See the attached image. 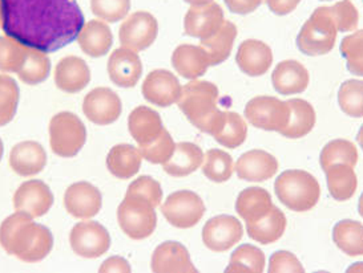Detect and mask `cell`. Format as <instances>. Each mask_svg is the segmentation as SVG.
<instances>
[{"label": "cell", "mask_w": 363, "mask_h": 273, "mask_svg": "<svg viewBox=\"0 0 363 273\" xmlns=\"http://www.w3.org/2000/svg\"><path fill=\"white\" fill-rule=\"evenodd\" d=\"M218 89L216 85L203 80H193L182 86V95L177 101L182 113L189 122L209 134L223 110L217 108Z\"/></svg>", "instance_id": "cell-3"}, {"label": "cell", "mask_w": 363, "mask_h": 273, "mask_svg": "<svg viewBox=\"0 0 363 273\" xmlns=\"http://www.w3.org/2000/svg\"><path fill=\"white\" fill-rule=\"evenodd\" d=\"M338 28L326 7H318L303 24L297 37L299 51L306 56H322L330 52L337 40Z\"/></svg>", "instance_id": "cell-6"}, {"label": "cell", "mask_w": 363, "mask_h": 273, "mask_svg": "<svg viewBox=\"0 0 363 273\" xmlns=\"http://www.w3.org/2000/svg\"><path fill=\"white\" fill-rule=\"evenodd\" d=\"M328 189L331 197L338 202L352 198L358 187V179L352 166L334 165L326 170Z\"/></svg>", "instance_id": "cell-35"}, {"label": "cell", "mask_w": 363, "mask_h": 273, "mask_svg": "<svg viewBox=\"0 0 363 273\" xmlns=\"http://www.w3.org/2000/svg\"><path fill=\"white\" fill-rule=\"evenodd\" d=\"M72 251L84 259H97L111 247V236L104 226L97 221L77 223L69 233Z\"/></svg>", "instance_id": "cell-11"}, {"label": "cell", "mask_w": 363, "mask_h": 273, "mask_svg": "<svg viewBox=\"0 0 363 273\" xmlns=\"http://www.w3.org/2000/svg\"><path fill=\"white\" fill-rule=\"evenodd\" d=\"M121 100L109 88H95L83 101L86 118L96 125H111L121 116Z\"/></svg>", "instance_id": "cell-13"}, {"label": "cell", "mask_w": 363, "mask_h": 273, "mask_svg": "<svg viewBox=\"0 0 363 273\" xmlns=\"http://www.w3.org/2000/svg\"><path fill=\"white\" fill-rule=\"evenodd\" d=\"M286 103L290 110L288 125L279 133L291 139H298L309 134L315 125L314 108L310 105L308 101L299 100V98H293Z\"/></svg>", "instance_id": "cell-33"}, {"label": "cell", "mask_w": 363, "mask_h": 273, "mask_svg": "<svg viewBox=\"0 0 363 273\" xmlns=\"http://www.w3.org/2000/svg\"><path fill=\"white\" fill-rule=\"evenodd\" d=\"M277 170V159L264 150H250L235 163L237 177L247 182H265L274 177Z\"/></svg>", "instance_id": "cell-20"}, {"label": "cell", "mask_w": 363, "mask_h": 273, "mask_svg": "<svg viewBox=\"0 0 363 273\" xmlns=\"http://www.w3.org/2000/svg\"><path fill=\"white\" fill-rule=\"evenodd\" d=\"M86 139V130L79 117L62 112L50 122V145L56 156L72 158L79 154Z\"/></svg>", "instance_id": "cell-7"}, {"label": "cell", "mask_w": 363, "mask_h": 273, "mask_svg": "<svg viewBox=\"0 0 363 273\" xmlns=\"http://www.w3.org/2000/svg\"><path fill=\"white\" fill-rule=\"evenodd\" d=\"M203 150L192 142H180L174 147L172 157L162 165L164 171L176 178L191 175L203 165Z\"/></svg>", "instance_id": "cell-28"}, {"label": "cell", "mask_w": 363, "mask_h": 273, "mask_svg": "<svg viewBox=\"0 0 363 273\" xmlns=\"http://www.w3.org/2000/svg\"><path fill=\"white\" fill-rule=\"evenodd\" d=\"M54 204L51 189L42 180L24 182L13 195V207L31 218H42Z\"/></svg>", "instance_id": "cell-14"}, {"label": "cell", "mask_w": 363, "mask_h": 273, "mask_svg": "<svg viewBox=\"0 0 363 273\" xmlns=\"http://www.w3.org/2000/svg\"><path fill=\"white\" fill-rule=\"evenodd\" d=\"M164 218L176 228H192L203 219L205 204L193 191H177L171 194L161 204Z\"/></svg>", "instance_id": "cell-8"}, {"label": "cell", "mask_w": 363, "mask_h": 273, "mask_svg": "<svg viewBox=\"0 0 363 273\" xmlns=\"http://www.w3.org/2000/svg\"><path fill=\"white\" fill-rule=\"evenodd\" d=\"M128 129L139 146H144L160 136L164 127L156 110L148 106H139L129 115Z\"/></svg>", "instance_id": "cell-26"}, {"label": "cell", "mask_w": 363, "mask_h": 273, "mask_svg": "<svg viewBox=\"0 0 363 273\" xmlns=\"http://www.w3.org/2000/svg\"><path fill=\"white\" fill-rule=\"evenodd\" d=\"M320 168L325 171L334 165H347L354 168L358 162L355 145L346 139L331 141L320 151Z\"/></svg>", "instance_id": "cell-38"}, {"label": "cell", "mask_w": 363, "mask_h": 273, "mask_svg": "<svg viewBox=\"0 0 363 273\" xmlns=\"http://www.w3.org/2000/svg\"><path fill=\"white\" fill-rule=\"evenodd\" d=\"M111 81L120 88H133L143 74V64L138 53L128 48H118L108 60Z\"/></svg>", "instance_id": "cell-18"}, {"label": "cell", "mask_w": 363, "mask_h": 273, "mask_svg": "<svg viewBox=\"0 0 363 273\" xmlns=\"http://www.w3.org/2000/svg\"><path fill=\"white\" fill-rule=\"evenodd\" d=\"M33 219L30 215L16 211L0 226L1 248L24 263L42 262L54 247L51 231Z\"/></svg>", "instance_id": "cell-2"}, {"label": "cell", "mask_w": 363, "mask_h": 273, "mask_svg": "<svg viewBox=\"0 0 363 273\" xmlns=\"http://www.w3.org/2000/svg\"><path fill=\"white\" fill-rule=\"evenodd\" d=\"M265 3L273 13L278 16H284L296 10L301 0H265Z\"/></svg>", "instance_id": "cell-51"}, {"label": "cell", "mask_w": 363, "mask_h": 273, "mask_svg": "<svg viewBox=\"0 0 363 273\" xmlns=\"http://www.w3.org/2000/svg\"><path fill=\"white\" fill-rule=\"evenodd\" d=\"M155 209L156 207L147 198L127 191L118 210V226L121 231L133 240L150 238L157 226Z\"/></svg>", "instance_id": "cell-5"}, {"label": "cell", "mask_w": 363, "mask_h": 273, "mask_svg": "<svg viewBox=\"0 0 363 273\" xmlns=\"http://www.w3.org/2000/svg\"><path fill=\"white\" fill-rule=\"evenodd\" d=\"M269 273H303L305 269L296 255L289 251H277L273 253L269 262Z\"/></svg>", "instance_id": "cell-49"}, {"label": "cell", "mask_w": 363, "mask_h": 273, "mask_svg": "<svg viewBox=\"0 0 363 273\" xmlns=\"http://www.w3.org/2000/svg\"><path fill=\"white\" fill-rule=\"evenodd\" d=\"M143 95L147 101L160 108H168L179 101L182 86L174 74L165 69L152 71L143 83Z\"/></svg>", "instance_id": "cell-15"}, {"label": "cell", "mask_w": 363, "mask_h": 273, "mask_svg": "<svg viewBox=\"0 0 363 273\" xmlns=\"http://www.w3.org/2000/svg\"><path fill=\"white\" fill-rule=\"evenodd\" d=\"M235 62L244 74L250 77H259L272 66L273 52L265 42L250 39L240 45Z\"/></svg>", "instance_id": "cell-22"}, {"label": "cell", "mask_w": 363, "mask_h": 273, "mask_svg": "<svg viewBox=\"0 0 363 273\" xmlns=\"http://www.w3.org/2000/svg\"><path fill=\"white\" fill-rule=\"evenodd\" d=\"M209 134L213 136L220 145L235 149L245 142L247 127L242 117L235 112H221Z\"/></svg>", "instance_id": "cell-29"}, {"label": "cell", "mask_w": 363, "mask_h": 273, "mask_svg": "<svg viewBox=\"0 0 363 273\" xmlns=\"http://www.w3.org/2000/svg\"><path fill=\"white\" fill-rule=\"evenodd\" d=\"M342 112L354 118L363 117V80L345 81L338 92Z\"/></svg>", "instance_id": "cell-43"}, {"label": "cell", "mask_w": 363, "mask_h": 273, "mask_svg": "<svg viewBox=\"0 0 363 273\" xmlns=\"http://www.w3.org/2000/svg\"><path fill=\"white\" fill-rule=\"evenodd\" d=\"M3 151H4V147H3V142L0 139V161H1V157H3Z\"/></svg>", "instance_id": "cell-56"}, {"label": "cell", "mask_w": 363, "mask_h": 273, "mask_svg": "<svg viewBox=\"0 0 363 273\" xmlns=\"http://www.w3.org/2000/svg\"><path fill=\"white\" fill-rule=\"evenodd\" d=\"M278 200L296 212L309 211L318 203L320 187L318 180L303 170H286L274 183Z\"/></svg>", "instance_id": "cell-4"}, {"label": "cell", "mask_w": 363, "mask_h": 273, "mask_svg": "<svg viewBox=\"0 0 363 273\" xmlns=\"http://www.w3.org/2000/svg\"><path fill=\"white\" fill-rule=\"evenodd\" d=\"M91 81V71L86 62L77 56H67L55 68L56 86L67 93L83 91Z\"/></svg>", "instance_id": "cell-21"}, {"label": "cell", "mask_w": 363, "mask_h": 273, "mask_svg": "<svg viewBox=\"0 0 363 273\" xmlns=\"http://www.w3.org/2000/svg\"><path fill=\"white\" fill-rule=\"evenodd\" d=\"M273 88L284 95H297L306 91L309 85V72L296 60H285L278 64L272 74Z\"/></svg>", "instance_id": "cell-24"}, {"label": "cell", "mask_w": 363, "mask_h": 273, "mask_svg": "<svg viewBox=\"0 0 363 273\" xmlns=\"http://www.w3.org/2000/svg\"><path fill=\"white\" fill-rule=\"evenodd\" d=\"M30 47L10 36H0V71L18 74L27 60Z\"/></svg>", "instance_id": "cell-40"}, {"label": "cell", "mask_w": 363, "mask_h": 273, "mask_svg": "<svg viewBox=\"0 0 363 273\" xmlns=\"http://www.w3.org/2000/svg\"><path fill=\"white\" fill-rule=\"evenodd\" d=\"M228 8L233 13L247 15L252 13L262 4L264 0H224Z\"/></svg>", "instance_id": "cell-50"}, {"label": "cell", "mask_w": 363, "mask_h": 273, "mask_svg": "<svg viewBox=\"0 0 363 273\" xmlns=\"http://www.w3.org/2000/svg\"><path fill=\"white\" fill-rule=\"evenodd\" d=\"M203 175L216 183H223L233 174V159L223 150L206 151L203 161Z\"/></svg>", "instance_id": "cell-41"}, {"label": "cell", "mask_w": 363, "mask_h": 273, "mask_svg": "<svg viewBox=\"0 0 363 273\" xmlns=\"http://www.w3.org/2000/svg\"><path fill=\"white\" fill-rule=\"evenodd\" d=\"M237 36V27L232 21H224L223 25L211 35L209 37L203 39L200 47L208 54L211 65H218L224 63L230 56L233 44Z\"/></svg>", "instance_id": "cell-32"}, {"label": "cell", "mask_w": 363, "mask_h": 273, "mask_svg": "<svg viewBox=\"0 0 363 273\" xmlns=\"http://www.w3.org/2000/svg\"><path fill=\"white\" fill-rule=\"evenodd\" d=\"M172 65L184 79L197 80L206 74L211 63L208 54L201 47L182 44L172 54Z\"/></svg>", "instance_id": "cell-25"}, {"label": "cell", "mask_w": 363, "mask_h": 273, "mask_svg": "<svg viewBox=\"0 0 363 273\" xmlns=\"http://www.w3.org/2000/svg\"><path fill=\"white\" fill-rule=\"evenodd\" d=\"M357 141H358V144L361 145V147L363 149V125L359 129V132H358V136H357Z\"/></svg>", "instance_id": "cell-54"}, {"label": "cell", "mask_w": 363, "mask_h": 273, "mask_svg": "<svg viewBox=\"0 0 363 273\" xmlns=\"http://www.w3.org/2000/svg\"><path fill=\"white\" fill-rule=\"evenodd\" d=\"M100 272H130V265L128 262L120 256H112L104 263L101 264Z\"/></svg>", "instance_id": "cell-52"}, {"label": "cell", "mask_w": 363, "mask_h": 273, "mask_svg": "<svg viewBox=\"0 0 363 273\" xmlns=\"http://www.w3.org/2000/svg\"><path fill=\"white\" fill-rule=\"evenodd\" d=\"M7 36L42 52H56L77 39L84 15L76 0H0Z\"/></svg>", "instance_id": "cell-1"}, {"label": "cell", "mask_w": 363, "mask_h": 273, "mask_svg": "<svg viewBox=\"0 0 363 273\" xmlns=\"http://www.w3.org/2000/svg\"><path fill=\"white\" fill-rule=\"evenodd\" d=\"M265 268V255L250 244L238 247L230 256V263L225 269L226 273H261Z\"/></svg>", "instance_id": "cell-37"}, {"label": "cell", "mask_w": 363, "mask_h": 273, "mask_svg": "<svg viewBox=\"0 0 363 273\" xmlns=\"http://www.w3.org/2000/svg\"><path fill=\"white\" fill-rule=\"evenodd\" d=\"M51 72V62L45 52L39 50H35L30 47L27 60L22 66V69L18 72L19 79L24 84L38 85L47 80Z\"/></svg>", "instance_id": "cell-39"}, {"label": "cell", "mask_w": 363, "mask_h": 273, "mask_svg": "<svg viewBox=\"0 0 363 273\" xmlns=\"http://www.w3.org/2000/svg\"><path fill=\"white\" fill-rule=\"evenodd\" d=\"M127 191L133 192V194H139L141 197L147 198L155 207L160 206L161 200H162V190H161L160 183L152 177H147V175H143L136 180H133L129 185Z\"/></svg>", "instance_id": "cell-48"}, {"label": "cell", "mask_w": 363, "mask_h": 273, "mask_svg": "<svg viewBox=\"0 0 363 273\" xmlns=\"http://www.w3.org/2000/svg\"><path fill=\"white\" fill-rule=\"evenodd\" d=\"M224 11L220 4L209 1L205 4L192 6L184 19V30L191 37L200 40L209 37L224 23Z\"/></svg>", "instance_id": "cell-16"}, {"label": "cell", "mask_w": 363, "mask_h": 273, "mask_svg": "<svg viewBox=\"0 0 363 273\" xmlns=\"http://www.w3.org/2000/svg\"><path fill=\"white\" fill-rule=\"evenodd\" d=\"M326 8L335 23L338 32L354 31L358 27L359 13L352 0H341Z\"/></svg>", "instance_id": "cell-47"}, {"label": "cell", "mask_w": 363, "mask_h": 273, "mask_svg": "<svg viewBox=\"0 0 363 273\" xmlns=\"http://www.w3.org/2000/svg\"><path fill=\"white\" fill-rule=\"evenodd\" d=\"M152 271L156 273H196L188 250L177 242L160 244L152 255Z\"/></svg>", "instance_id": "cell-19"}, {"label": "cell", "mask_w": 363, "mask_h": 273, "mask_svg": "<svg viewBox=\"0 0 363 273\" xmlns=\"http://www.w3.org/2000/svg\"><path fill=\"white\" fill-rule=\"evenodd\" d=\"M286 228V218L284 212L277 209L274 204L272 210L262 216L259 221L246 224L247 235L259 243V244H270L281 239Z\"/></svg>", "instance_id": "cell-34"}, {"label": "cell", "mask_w": 363, "mask_h": 273, "mask_svg": "<svg viewBox=\"0 0 363 273\" xmlns=\"http://www.w3.org/2000/svg\"><path fill=\"white\" fill-rule=\"evenodd\" d=\"M76 40L86 54L91 57H101L109 52L113 44V36L109 25L104 21H91L84 24Z\"/></svg>", "instance_id": "cell-27"}, {"label": "cell", "mask_w": 363, "mask_h": 273, "mask_svg": "<svg viewBox=\"0 0 363 273\" xmlns=\"http://www.w3.org/2000/svg\"><path fill=\"white\" fill-rule=\"evenodd\" d=\"M91 10L103 21H123L130 10V0H91Z\"/></svg>", "instance_id": "cell-46"}, {"label": "cell", "mask_w": 363, "mask_h": 273, "mask_svg": "<svg viewBox=\"0 0 363 273\" xmlns=\"http://www.w3.org/2000/svg\"><path fill=\"white\" fill-rule=\"evenodd\" d=\"M244 236L241 223L235 216L220 215L206 221L203 228V242L211 251L225 252L235 247Z\"/></svg>", "instance_id": "cell-12"}, {"label": "cell", "mask_w": 363, "mask_h": 273, "mask_svg": "<svg viewBox=\"0 0 363 273\" xmlns=\"http://www.w3.org/2000/svg\"><path fill=\"white\" fill-rule=\"evenodd\" d=\"M159 33L156 18L145 11H138L124 21L120 27L118 37L124 48L141 52L155 42Z\"/></svg>", "instance_id": "cell-10"}, {"label": "cell", "mask_w": 363, "mask_h": 273, "mask_svg": "<svg viewBox=\"0 0 363 273\" xmlns=\"http://www.w3.org/2000/svg\"><path fill=\"white\" fill-rule=\"evenodd\" d=\"M47 165L43 146L35 141H24L12 147L10 166L21 177L39 174Z\"/></svg>", "instance_id": "cell-23"}, {"label": "cell", "mask_w": 363, "mask_h": 273, "mask_svg": "<svg viewBox=\"0 0 363 273\" xmlns=\"http://www.w3.org/2000/svg\"><path fill=\"white\" fill-rule=\"evenodd\" d=\"M19 86L16 81L7 76L0 74V127L10 124L16 115L19 105Z\"/></svg>", "instance_id": "cell-42"}, {"label": "cell", "mask_w": 363, "mask_h": 273, "mask_svg": "<svg viewBox=\"0 0 363 273\" xmlns=\"http://www.w3.org/2000/svg\"><path fill=\"white\" fill-rule=\"evenodd\" d=\"M333 240L342 252L349 256L363 255V226L359 221H338L333 230Z\"/></svg>", "instance_id": "cell-36"}, {"label": "cell", "mask_w": 363, "mask_h": 273, "mask_svg": "<svg viewBox=\"0 0 363 273\" xmlns=\"http://www.w3.org/2000/svg\"><path fill=\"white\" fill-rule=\"evenodd\" d=\"M288 103L281 101L276 97L259 95L252 98L245 106L246 120L253 127L267 130V132H281L288 125Z\"/></svg>", "instance_id": "cell-9"}, {"label": "cell", "mask_w": 363, "mask_h": 273, "mask_svg": "<svg viewBox=\"0 0 363 273\" xmlns=\"http://www.w3.org/2000/svg\"><path fill=\"white\" fill-rule=\"evenodd\" d=\"M65 210L77 219H91L103 206L101 192L88 182L71 185L65 194Z\"/></svg>", "instance_id": "cell-17"}, {"label": "cell", "mask_w": 363, "mask_h": 273, "mask_svg": "<svg viewBox=\"0 0 363 273\" xmlns=\"http://www.w3.org/2000/svg\"><path fill=\"white\" fill-rule=\"evenodd\" d=\"M0 27H1V12H0Z\"/></svg>", "instance_id": "cell-57"}, {"label": "cell", "mask_w": 363, "mask_h": 273, "mask_svg": "<svg viewBox=\"0 0 363 273\" xmlns=\"http://www.w3.org/2000/svg\"><path fill=\"white\" fill-rule=\"evenodd\" d=\"M358 212H359V215L363 218V194L361 195V198H359V202H358Z\"/></svg>", "instance_id": "cell-55"}, {"label": "cell", "mask_w": 363, "mask_h": 273, "mask_svg": "<svg viewBox=\"0 0 363 273\" xmlns=\"http://www.w3.org/2000/svg\"><path fill=\"white\" fill-rule=\"evenodd\" d=\"M340 50L346 59L349 72L363 77V30L346 36L342 40Z\"/></svg>", "instance_id": "cell-45"}, {"label": "cell", "mask_w": 363, "mask_h": 273, "mask_svg": "<svg viewBox=\"0 0 363 273\" xmlns=\"http://www.w3.org/2000/svg\"><path fill=\"white\" fill-rule=\"evenodd\" d=\"M186 3H189L191 6H199V4H205V3H209V1H213V0H185Z\"/></svg>", "instance_id": "cell-53"}, {"label": "cell", "mask_w": 363, "mask_h": 273, "mask_svg": "<svg viewBox=\"0 0 363 273\" xmlns=\"http://www.w3.org/2000/svg\"><path fill=\"white\" fill-rule=\"evenodd\" d=\"M143 156L139 149L128 144H120L111 149L107 157L109 173L118 179L135 177L141 168Z\"/></svg>", "instance_id": "cell-31"}, {"label": "cell", "mask_w": 363, "mask_h": 273, "mask_svg": "<svg viewBox=\"0 0 363 273\" xmlns=\"http://www.w3.org/2000/svg\"><path fill=\"white\" fill-rule=\"evenodd\" d=\"M322 1H330V0H322Z\"/></svg>", "instance_id": "cell-58"}, {"label": "cell", "mask_w": 363, "mask_h": 273, "mask_svg": "<svg viewBox=\"0 0 363 273\" xmlns=\"http://www.w3.org/2000/svg\"><path fill=\"white\" fill-rule=\"evenodd\" d=\"M272 197L267 190L249 187L238 195L235 202V211L246 221V224L259 221L272 210Z\"/></svg>", "instance_id": "cell-30"}, {"label": "cell", "mask_w": 363, "mask_h": 273, "mask_svg": "<svg viewBox=\"0 0 363 273\" xmlns=\"http://www.w3.org/2000/svg\"><path fill=\"white\" fill-rule=\"evenodd\" d=\"M176 144L173 141L171 134L168 130L164 127L160 136L156 139H153L150 144L139 146L140 153L144 159H147L153 165H164L169 158L172 157L174 151Z\"/></svg>", "instance_id": "cell-44"}]
</instances>
